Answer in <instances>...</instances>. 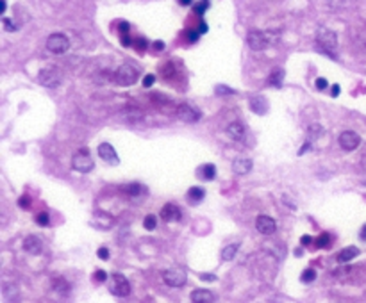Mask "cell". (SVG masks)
<instances>
[{"label":"cell","instance_id":"6da1fadb","mask_svg":"<svg viewBox=\"0 0 366 303\" xmlns=\"http://www.w3.org/2000/svg\"><path fill=\"white\" fill-rule=\"evenodd\" d=\"M316 43H318L320 50L324 52V54H330L332 57H336L332 54V52L336 50V47H338V37H336V33L322 27L318 31V34H316Z\"/></svg>","mask_w":366,"mask_h":303},{"label":"cell","instance_id":"7a4b0ae2","mask_svg":"<svg viewBox=\"0 0 366 303\" xmlns=\"http://www.w3.org/2000/svg\"><path fill=\"white\" fill-rule=\"evenodd\" d=\"M138 79H140V71H138L132 65H129V63L120 66L116 70V73H114V80H116V84H120V86L136 84Z\"/></svg>","mask_w":366,"mask_h":303},{"label":"cell","instance_id":"3957f363","mask_svg":"<svg viewBox=\"0 0 366 303\" xmlns=\"http://www.w3.org/2000/svg\"><path fill=\"white\" fill-rule=\"evenodd\" d=\"M93 159H91V155H89V150L88 148H80L79 152H77L75 155H73V159H72V168L75 169V171L79 173H88L93 169Z\"/></svg>","mask_w":366,"mask_h":303},{"label":"cell","instance_id":"277c9868","mask_svg":"<svg viewBox=\"0 0 366 303\" xmlns=\"http://www.w3.org/2000/svg\"><path fill=\"white\" fill-rule=\"evenodd\" d=\"M70 48V39L61 33H56V34H50L47 39V50L52 52V54H57L61 56L65 52H68Z\"/></svg>","mask_w":366,"mask_h":303},{"label":"cell","instance_id":"5b68a950","mask_svg":"<svg viewBox=\"0 0 366 303\" xmlns=\"http://www.w3.org/2000/svg\"><path fill=\"white\" fill-rule=\"evenodd\" d=\"M163 280L170 287H183L188 280V273L183 268H170L163 273Z\"/></svg>","mask_w":366,"mask_h":303},{"label":"cell","instance_id":"8992f818","mask_svg":"<svg viewBox=\"0 0 366 303\" xmlns=\"http://www.w3.org/2000/svg\"><path fill=\"white\" fill-rule=\"evenodd\" d=\"M270 41H272L270 34L263 33V31H250V33L247 34V43H249V47L256 52L268 48L270 47Z\"/></svg>","mask_w":366,"mask_h":303},{"label":"cell","instance_id":"52a82bcc","mask_svg":"<svg viewBox=\"0 0 366 303\" xmlns=\"http://www.w3.org/2000/svg\"><path fill=\"white\" fill-rule=\"evenodd\" d=\"M109 291L114 294V296H120V298H125L131 294V285H129V280L122 275V273H114L111 276V285H109Z\"/></svg>","mask_w":366,"mask_h":303},{"label":"cell","instance_id":"ba28073f","mask_svg":"<svg viewBox=\"0 0 366 303\" xmlns=\"http://www.w3.org/2000/svg\"><path fill=\"white\" fill-rule=\"evenodd\" d=\"M38 79H39V84H43L45 88H57V86L61 84L63 75L57 68L48 66V68H43V70L39 71Z\"/></svg>","mask_w":366,"mask_h":303},{"label":"cell","instance_id":"9c48e42d","mask_svg":"<svg viewBox=\"0 0 366 303\" xmlns=\"http://www.w3.org/2000/svg\"><path fill=\"white\" fill-rule=\"evenodd\" d=\"M338 143L345 152H354V150H357L359 145H361V137H359L354 131H345L339 134Z\"/></svg>","mask_w":366,"mask_h":303},{"label":"cell","instance_id":"30bf717a","mask_svg":"<svg viewBox=\"0 0 366 303\" xmlns=\"http://www.w3.org/2000/svg\"><path fill=\"white\" fill-rule=\"evenodd\" d=\"M177 116L181 118L183 121H186V123H195V121L200 120V111H198L197 107H193L191 103H181L177 107Z\"/></svg>","mask_w":366,"mask_h":303},{"label":"cell","instance_id":"8fae6325","mask_svg":"<svg viewBox=\"0 0 366 303\" xmlns=\"http://www.w3.org/2000/svg\"><path fill=\"white\" fill-rule=\"evenodd\" d=\"M256 229H257V232L263 234V236H272V234H275V230H277V223H275V219L270 218V216L261 214L256 219Z\"/></svg>","mask_w":366,"mask_h":303},{"label":"cell","instance_id":"7c38bea8","mask_svg":"<svg viewBox=\"0 0 366 303\" xmlns=\"http://www.w3.org/2000/svg\"><path fill=\"white\" fill-rule=\"evenodd\" d=\"M159 216L163 221H166V223H175V221H179V219L183 218V212H181V209H179L175 203H166V205H163V209H161Z\"/></svg>","mask_w":366,"mask_h":303},{"label":"cell","instance_id":"4fadbf2b","mask_svg":"<svg viewBox=\"0 0 366 303\" xmlns=\"http://www.w3.org/2000/svg\"><path fill=\"white\" fill-rule=\"evenodd\" d=\"M99 155H100V159L106 161L108 164H114V166H116V164L120 163V157H118V154L114 152V146H111L109 143H100Z\"/></svg>","mask_w":366,"mask_h":303},{"label":"cell","instance_id":"5bb4252c","mask_svg":"<svg viewBox=\"0 0 366 303\" xmlns=\"http://www.w3.org/2000/svg\"><path fill=\"white\" fill-rule=\"evenodd\" d=\"M24 250L31 253V255H39L43 250V242L36 236H27L24 241Z\"/></svg>","mask_w":366,"mask_h":303},{"label":"cell","instance_id":"9a60e30c","mask_svg":"<svg viewBox=\"0 0 366 303\" xmlns=\"http://www.w3.org/2000/svg\"><path fill=\"white\" fill-rule=\"evenodd\" d=\"M191 303H213L215 302V294L209 289H195L189 294Z\"/></svg>","mask_w":366,"mask_h":303},{"label":"cell","instance_id":"2e32d148","mask_svg":"<svg viewBox=\"0 0 366 303\" xmlns=\"http://www.w3.org/2000/svg\"><path fill=\"white\" fill-rule=\"evenodd\" d=\"M227 134L232 137L234 141H243L245 135H247V129L241 121H232L229 127H227Z\"/></svg>","mask_w":366,"mask_h":303},{"label":"cell","instance_id":"e0dca14e","mask_svg":"<svg viewBox=\"0 0 366 303\" xmlns=\"http://www.w3.org/2000/svg\"><path fill=\"white\" fill-rule=\"evenodd\" d=\"M252 169V161L250 159H236L232 163V171L236 175H247Z\"/></svg>","mask_w":366,"mask_h":303},{"label":"cell","instance_id":"ac0fdd59","mask_svg":"<svg viewBox=\"0 0 366 303\" xmlns=\"http://www.w3.org/2000/svg\"><path fill=\"white\" fill-rule=\"evenodd\" d=\"M359 255V248L357 246H347V248H343L341 252L338 253V262H341V264H345V262H350L354 261L356 257Z\"/></svg>","mask_w":366,"mask_h":303},{"label":"cell","instance_id":"d6986e66","mask_svg":"<svg viewBox=\"0 0 366 303\" xmlns=\"http://www.w3.org/2000/svg\"><path fill=\"white\" fill-rule=\"evenodd\" d=\"M197 173H198V177L202 178V180H206V182H211V180H215L216 178V166L215 164H202L200 168L197 169Z\"/></svg>","mask_w":366,"mask_h":303},{"label":"cell","instance_id":"ffe728a7","mask_svg":"<svg viewBox=\"0 0 366 303\" xmlns=\"http://www.w3.org/2000/svg\"><path fill=\"white\" fill-rule=\"evenodd\" d=\"M250 109L257 114H264L268 111V103H266V98L264 97H254L250 100Z\"/></svg>","mask_w":366,"mask_h":303},{"label":"cell","instance_id":"44dd1931","mask_svg":"<svg viewBox=\"0 0 366 303\" xmlns=\"http://www.w3.org/2000/svg\"><path fill=\"white\" fill-rule=\"evenodd\" d=\"M123 191L131 196V198H138V196H141L143 193H145V187L141 186V184H138V182H132V184H129V186L123 187Z\"/></svg>","mask_w":366,"mask_h":303},{"label":"cell","instance_id":"7402d4cb","mask_svg":"<svg viewBox=\"0 0 366 303\" xmlns=\"http://www.w3.org/2000/svg\"><path fill=\"white\" fill-rule=\"evenodd\" d=\"M282 79H284V71H282L281 68H277V70L272 71V75H270L268 82H270V86H273V88H281Z\"/></svg>","mask_w":366,"mask_h":303},{"label":"cell","instance_id":"603a6c76","mask_svg":"<svg viewBox=\"0 0 366 303\" xmlns=\"http://www.w3.org/2000/svg\"><path fill=\"white\" fill-rule=\"evenodd\" d=\"M238 248H240V244L238 242H234V244H229V246H225L223 250H221V259L223 261H232L236 257V252H238Z\"/></svg>","mask_w":366,"mask_h":303},{"label":"cell","instance_id":"cb8c5ba5","mask_svg":"<svg viewBox=\"0 0 366 303\" xmlns=\"http://www.w3.org/2000/svg\"><path fill=\"white\" fill-rule=\"evenodd\" d=\"M204 196H206V191H204L202 187H191V189L188 191V198L191 202H195V203L202 200Z\"/></svg>","mask_w":366,"mask_h":303},{"label":"cell","instance_id":"d4e9b609","mask_svg":"<svg viewBox=\"0 0 366 303\" xmlns=\"http://www.w3.org/2000/svg\"><path fill=\"white\" fill-rule=\"evenodd\" d=\"M143 227H145L146 230H155V227H157V218H155L154 214H148L145 218V221H143Z\"/></svg>","mask_w":366,"mask_h":303},{"label":"cell","instance_id":"484cf974","mask_svg":"<svg viewBox=\"0 0 366 303\" xmlns=\"http://www.w3.org/2000/svg\"><path fill=\"white\" fill-rule=\"evenodd\" d=\"M316 278V271L315 269H305L304 273L300 275V280L304 282V284H311V282H315Z\"/></svg>","mask_w":366,"mask_h":303},{"label":"cell","instance_id":"4316f807","mask_svg":"<svg viewBox=\"0 0 366 303\" xmlns=\"http://www.w3.org/2000/svg\"><path fill=\"white\" fill-rule=\"evenodd\" d=\"M315 246L316 248H329L330 246V237H329L327 234H322V236L315 241Z\"/></svg>","mask_w":366,"mask_h":303},{"label":"cell","instance_id":"83f0119b","mask_svg":"<svg viewBox=\"0 0 366 303\" xmlns=\"http://www.w3.org/2000/svg\"><path fill=\"white\" fill-rule=\"evenodd\" d=\"M54 289L61 291L63 294H66V293H68V289H70V285L66 284L63 278H57V280H54Z\"/></svg>","mask_w":366,"mask_h":303},{"label":"cell","instance_id":"f1b7e54d","mask_svg":"<svg viewBox=\"0 0 366 303\" xmlns=\"http://www.w3.org/2000/svg\"><path fill=\"white\" fill-rule=\"evenodd\" d=\"M36 223H38L39 227H47V225L50 223V218H48V212H39V214L36 216Z\"/></svg>","mask_w":366,"mask_h":303},{"label":"cell","instance_id":"f546056e","mask_svg":"<svg viewBox=\"0 0 366 303\" xmlns=\"http://www.w3.org/2000/svg\"><path fill=\"white\" fill-rule=\"evenodd\" d=\"M2 24H4V29H5V31H7V33H14V31L18 29V25H16V24H13V22H11L9 18H5V16H4V18H2Z\"/></svg>","mask_w":366,"mask_h":303},{"label":"cell","instance_id":"4dcf8cb0","mask_svg":"<svg viewBox=\"0 0 366 303\" xmlns=\"http://www.w3.org/2000/svg\"><path fill=\"white\" fill-rule=\"evenodd\" d=\"M216 95H234V89L227 88V86H216Z\"/></svg>","mask_w":366,"mask_h":303},{"label":"cell","instance_id":"1f68e13d","mask_svg":"<svg viewBox=\"0 0 366 303\" xmlns=\"http://www.w3.org/2000/svg\"><path fill=\"white\" fill-rule=\"evenodd\" d=\"M95 280H97V282H106V280H108V273L104 269L95 271Z\"/></svg>","mask_w":366,"mask_h":303},{"label":"cell","instance_id":"d6a6232c","mask_svg":"<svg viewBox=\"0 0 366 303\" xmlns=\"http://www.w3.org/2000/svg\"><path fill=\"white\" fill-rule=\"evenodd\" d=\"M329 88V82L325 79H316V89H320V91H324V89H327Z\"/></svg>","mask_w":366,"mask_h":303},{"label":"cell","instance_id":"836d02e7","mask_svg":"<svg viewBox=\"0 0 366 303\" xmlns=\"http://www.w3.org/2000/svg\"><path fill=\"white\" fill-rule=\"evenodd\" d=\"M18 203H20V207H22V209H29V207H31V198H27V196H22V198L18 200Z\"/></svg>","mask_w":366,"mask_h":303},{"label":"cell","instance_id":"e575fe53","mask_svg":"<svg viewBox=\"0 0 366 303\" xmlns=\"http://www.w3.org/2000/svg\"><path fill=\"white\" fill-rule=\"evenodd\" d=\"M97 255H99L102 261H108V259H109V250H108V248H99Z\"/></svg>","mask_w":366,"mask_h":303},{"label":"cell","instance_id":"d590c367","mask_svg":"<svg viewBox=\"0 0 366 303\" xmlns=\"http://www.w3.org/2000/svg\"><path fill=\"white\" fill-rule=\"evenodd\" d=\"M154 82H155V77H154V75H146L145 79H143V86H145V88H150V86L154 84Z\"/></svg>","mask_w":366,"mask_h":303},{"label":"cell","instance_id":"8d00e7d4","mask_svg":"<svg viewBox=\"0 0 366 303\" xmlns=\"http://www.w3.org/2000/svg\"><path fill=\"white\" fill-rule=\"evenodd\" d=\"M206 7H207V2H202V4H198V5H195V13H198V14H202L204 11H206Z\"/></svg>","mask_w":366,"mask_h":303},{"label":"cell","instance_id":"74e56055","mask_svg":"<svg viewBox=\"0 0 366 303\" xmlns=\"http://www.w3.org/2000/svg\"><path fill=\"white\" fill-rule=\"evenodd\" d=\"M136 47L140 48V50H145V48H146V39H141V37H140V39H136Z\"/></svg>","mask_w":366,"mask_h":303},{"label":"cell","instance_id":"f35d334b","mask_svg":"<svg viewBox=\"0 0 366 303\" xmlns=\"http://www.w3.org/2000/svg\"><path fill=\"white\" fill-rule=\"evenodd\" d=\"M200 278L206 280V282H215L216 276L215 275H209V273H204V275H200Z\"/></svg>","mask_w":366,"mask_h":303},{"label":"cell","instance_id":"ab89813d","mask_svg":"<svg viewBox=\"0 0 366 303\" xmlns=\"http://www.w3.org/2000/svg\"><path fill=\"white\" fill-rule=\"evenodd\" d=\"M200 36V33H195V31H189V41H197V37Z\"/></svg>","mask_w":366,"mask_h":303},{"label":"cell","instance_id":"60d3db41","mask_svg":"<svg viewBox=\"0 0 366 303\" xmlns=\"http://www.w3.org/2000/svg\"><path fill=\"white\" fill-rule=\"evenodd\" d=\"M327 2H329L330 5H332V7H338V5H341L343 2H345V0H327Z\"/></svg>","mask_w":366,"mask_h":303},{"label":"cell","instance_id":"b9f144b4","mask_svg":"<svg viewBox=\"0 0 366 303\" xmlns=\"http://www.w3.org/2000/svg\"><path fill=\"white\" fill-rule=\"evenodd\" d=\"M122 43L125 47H129V45H131V37L127 36V34H122Z\"/></svg>","mask_w":366,"mask_h":303},{"label":"cell","instance_id":"7bdbcfd3","mask_svg":"<svg viewBox=\"0 0 366 303\" xmlns=\"http://www.w3.org/2000/svg\"><path fill=\"white\" fill-rule=\"evenodd\" d=\"M120 31H122V34H127V33H129V24L122 22V24H120Z\"/></svg>","mask_w":366,"mask_h":303},{"label":"cell","instance_id":"ee69618b","mask_svg":"<svg viewBox=\"0 0 366 303\" xmlns=\"http://www.w3.org/2000/svg\"><path fill=\"white\" fill-rule=\"evenodd\" d=\"M330 89H332V91H330V95H332V97H338V95H339V86H338V84H334Z\"/></svg>","mask_w":366,"mask_h":303},{"label":"cell","instance_id":"f6af8a7d","mask_svg":"<svg viewBox=\"0 0 366 303\" xmlns=\"http://www.w3.org/2000/svg\"><path fill=\"white\" fill-rule=\"evenodd\" d=\"M154 47H155V50H163V48H164V43H163V41H155V43H154Z\"/></svg>","mask_w":366,"mask_h":303},{"label":"cell","instance_id":"bcb514c9","mask_svg":"<svg viewBox=\"0 0 366 303\" xmlns=\"http://www.w3.org/2000/svg\"><path fill=\"white\" fill-rule=\"evenodd\" d=\"M311 241H313V239H311L309 236H304V237H302V244H309Z\"/></svg>","mask_w":366,"mask_h":303},{"label":"cell","instance_id":"7dc6e473","mask_svg":"<svg viewBox=\"0 0 366 303\" xmlns=\"http://www.w3.org/2000/svg\"><path fill=\"white\" fill-rule=\"evenodd\" d=\"M5 11V0H0V13H4Z\"/></svg>","mask_w":366,"mask_h":303},{"label":"cell","instance_id":"c3c4849f","mask_svg":"<svg viewBox=\"0 0 366 303\" xmlns=\"http://www.w3.org/2000/svg\"><path fill=\"white\" fill-rule=\"evenodd\" d=\"M361 239H365V241H366V225L363 227V230H361Z\"/></svg>","mask_w":366,"mask_h":303},{"label":"cell","instance_id":"681fc988","mask_svg":"<svg viewBox=\"0 0 366 303\" xmlns=\"http://www.w3.org/2000/svg\"><path fill=\"white\" fill-rule=\"evenodd\" d=\"M179 2H181L183 5H189V4L193 2V0H179Z\"/></svg>","mask_w":366,"mask_h":303}]
</instances>
